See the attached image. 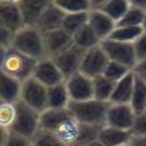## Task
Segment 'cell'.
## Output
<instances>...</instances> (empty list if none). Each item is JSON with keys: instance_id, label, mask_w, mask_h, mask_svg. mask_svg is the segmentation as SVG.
I'll return each instance as SVG.
<instances>
[{"instance_id": "cell-1", "label": "cell", "mask_w": 146, "mask_h": 146, "mask_svg": "<svg viewBox=\"0 0 146 146\" xmlns=\"http://www.w3.org/2000/svg\"><path fill=\"white\" fill-rule=\"evenodd\" d=\"M40 128L55 133L67 146H85L98 140L102 127L80 123L69 108H47L40 113Z\"/></svg>"}, {"instance_id": "cell-2", "label": "cell", "mask_w": 146, "mask_h": 146, "mask_svg": "<svg viewBox=\"0 0 146 146\" xmlns=\"http://www.w3.org/2000/svg\"><path fill=\"white\" fill-rule=\"evenodd\" d=\"M0 56H1L0 72L16 77V78L21 80L22 82L33 77L35 65L38 63L36 59L18 51L12 46L8 48L0 47Z\"/></svg>"}, {"instance_id": "cell-3", "label": "cell", "mask_w": 146, "mask_h": 146, "mask_svg": "<svg viewBox=\"0 0 146 146\" xmlns=\"http://www.w3.org/2000/svg\"><path fill=\"white\" fill-rule=\"evenodd\" d=\"M108 106L110 102L91 98L88 100H70L68 108L80 123L104 127Z\"/></svg>"}, {"instance_id": "cell-4", "label": "cell", "mask_w": 146, "mask_h": 146, "mask_svg": "<svg viewBox=\"0 0 146 146\" xmlns=\"http://www.w3.org/2000/svg\"><path fill=\"white\" fill-rule=\"evenodd\" d=\"M12 47L36 60L47 56L43 33L33 25H25L22 29L15 33Z\"/></svg>"}, {"instance_id": "cell-5", "label": "cell", "mask_w": 146, "mask_h": 146, "mask_svg": "<svg viewBox=\"0 0 146 146\" xmlns=\"http://www.w3.org/2000/svg\"><path fill=\"white\" fill-rule=\"evenodd\" d=\"M16 106V119L11 125V131L22 136L33 138L34 134L40 128V112L25 103L22 99L17 100Z\"/></svg>"}, {"instance_id": "cell-6", "label": "cell", "mask_w": 146, "mask_h": 146, "mask_svg": "<svg viewBox=\"0 0 146 146\" xmlns=\"http://www.w3.org/2000/svg\"><path fill=\"white\" fill-rule=\"evenodd\" d=\"M100 46L107 54L110 60L125 64L129 68L134 69L137 64V56L133 43L120 42V40H115L111 38H106L100 42Z\"/></svg>"}, {"instance_id": "cell-7", "label": "cell", "mask_w": 146, "mask_h": 146, "mask_svg": "<svg viewBox=\"0 0 146 146\" xmlns=\"http://www.w3.org/2000/svg\"><path fill=\"white\" fill-rule=\"evenodd\" d=\"M47 90H48V88L46 85H43L42 82H39L34 77H30L22 82L21 99L30 107H33L34 110L42 113L44 110L48 108Z\"/></svg>"}, {"instance_id": "cell-8", "label": "cell", "mask_w": 146, "mask_h": 146, "mask_svg": "<svg viewBox=\"0 0 146 146\" xmlns=\"http://www.w3.org/2000/svg\"><path fill=\"white\" fill-rule=\"evenodd\" d=\"M134 110L131 103H111L110 102L106 116V125L119 129L131 131L136 120Z\"/></svg>"}, {"instance_id": "cell-9", "label": "cell", "mask_w": 146, "mask_h": 146, "mask_svg": "<svg viewBox=\"0 0 146 146\" xmlns=\"http://www.w3.org/2000/svg\"><path fill=\"white\" fill-rule=\"evenodd\" d=\"M108 61V56H107V54L104 52V50L102 48V46L99 43L98 46L91 47V48L85 51L80 72H82L84 74L91 77V78H94L97 76L103 74Z\"/></svg>"}, {"instance_id": "cell-10", "label": "cell", "mask_w": 146, "mask_h": 146, "mask_svg": "<svg viewBox=\"0 0 146 146\" xmlns=\"http://www.w3.org/2000/svg\"><path fill=\"white\" fill-rule=\"evenodd\" d=\"M85 51L86 50L81 48V47H78L77 44L73 43L68 48H65L64 51H61L60 54H58L56 56L52 58L55 60V63L58 64V67L60 68L61 73L64 74L65 78L80 70Z\"/></svg>"}, {"instance_id": "cell-11", "label": "cell", "mask_w": 146, "mask_h": 146, "mask_svg": "<svg viewBox=\"0 0 146 146\" xmlns=\"http://www.w3.org/2000/svg\"><path fill=\"white\" fill-rule=\"evenodd\" d=\"M70 100H88L94 98L93 78L82 72H76L65 78Z\"/></svg>"}, {"instance_id": "cell-12", "label": "cell", "mask_w": 146, "mask_h": 146, "mask_svg": "<svg viewBox=\"0 0 146 146\" xmlns=\"http://www.w3.org/2000/svg\"><path fill=\"white\" fill-rule=\"evenodd\" d=\"M33 77L36 78L39 82H42L47 88L65 81V77L61 73L60 68L58 67V64L55 63L54 59L50 58V56H46V58H42L38 60L33 73Z\"/></svg>"}, {"instance_id": "cell-13", "label": "cell", "mask_w": 146, "mask_h": 146, "mask_svg": "<svg viewBox=\"0 0 146 146\" xmlns=\"http://www.w3.org/2000/svg\"><path fill=\"white\" fill-rule=\"evenodd\" d=\"M43 36H44L46 54L50 58L56 56L58 54H60L61 51L73 44V35L63 27L46 31L43 33Z\"/></svg>"}, {"instance_id": "cell-14", "label": "cell", "mask_w": 146, "mask_h": 146, "mask_svg": "<svg viewBox=\"0 0 146 146\" xmlns=\"http://www.w3.org/2000/svg\"><path fill=\"white\" fill-rule=\"evenodd\" d=\"M88 24L91 26V29L95 31L99 36L100 42L111 35L113 29L116 27V21L111 18L106 12H103L100 8H93L89 11V20Z\"/></svg>"}, {"instance_id": "cell-15", "label": "cell", "mask_w": 146, "mask_h": 146, "mask_svg": "<svg viewBox=\"0 0 146 146\" xmlns=\"http://www.w3.org/2000/svg\"><path fill=\"white\" fill-rule=\"evenodd\" d=\"M0 26L17 33L25 26L22 12L18 3H3L0 1Z\"/></svg>"}, {"instance_id": "cell-16", "label": "cell", "mask_w": 146, "mask_h": 146, "mask_svg": "<svg viewBox=\"0 0 146 146\" xmlns=\"http://www.w3.org/2000/svg\"><path fill=\"white\" fill-rule=\"evenodd\" d=\"M64 17H65V12H64L60 7H58L52 1V3L44 9V12H43L42 16L39 17V20H38L35 26L38 27L42 33H46V31H50V30H55V29H59V27L63 26Z\"/></svg>"}, {"instance_id": "cell-17", "label": "cell", "mask_w": 146, "mask_h": 146, "mask_svg": "<svg viewBox=\"0 0 146 146\" xmlns=\"http://www.w3.org/2000/svg\"><path fill=\"white\" fill-rule=\"evenodd\" d=\"M22 81L1 72L0 76V102L16 103L21 99Z\"/></svg>"}, {"instance_id": "cell-18", "label": "cell", "mask_w": 146, "mask_h": 146, "mask_svg": "<svg viewBox=\"0 0 146 146\" xmlns=\"http://www.w3.org/2000/svg\"><path fill=\"white\" fill-rule=\"evenodd\" d=\"M134 80H136V72L134 69H132L123 78L116 81L110 102L111 103H131V98L134 89Z\"/></svg>"}, {"instance_id": "cell-19", "label": "cell", "mask_w": 146, "mask_h": 146, "mask_svg": "<svg viewBox=\"0 0 146 146\" xmlns=\"http://www.w3.org/2000/svg\"><path fill=\"white\" fill-rule=\"evenodd\" d=\"M54 0H20L18 5L22 12L25 25L35 26L39 17L44 12V9L52 3Z\"/></svg>"}, {"instance_id": "cell-20", "label": "cell", "mask_w": 146, "mask_h": 146, "mask_svg": "<svg viewBox=\"0 0 146 146\" xmlns=\"http://www.w3.org/2000/svg\"><path fill=\"white\" fill-rule=\"evenodd\" d=\"M131 137H132L131 131L104 125V127L100 128L99 134H98V140L104 146H119L129 142Z\"/></svg>"}, {"instance_id": "cell-21", "label": "cell", "mask_w": 146, "mask_h": 146, "mask_svg": "<svg viewBox=\"0 0 146 146\" xmlns=\"http://www.w3.org/2000/svg\"><path fill=\"white\" fill-rule=\"evenodd\" d=\"M70 97L67 89L65 81L50 86L47 90V104L48 108H68Z\"/></svg>"}, {"instance_id": "cell-22", "label": "cell", "mask_w": 146, "mask_h": 146, "mask_svg": "<svg viewBox=\"0 0 146 146\" xmlns=\"http://www.w3.org/2000/svg\"><path fill=\"white\" fill-rule=\"evenodd\" d=\"M131 106L136 113L145 112L146 108V81L138 73H136L134 89L131 98Z\"/></svg>"}, {"instance_id": "cell-23", "label": "cell", "mask_w": 146, "mask_h": 146, "mask_svg": "<svg viewBox=\"0 0 146 146\" xmlns=\"http://www.w3.org/2000/svg\"><path fill=\"white\" fill-rule=\"evenodd\" d=\"M73 43L84 50H89L91 47H95V46L99 44L100 39L95 34V31L91 29L90 25L86 24L73 34Z\"/></svg>"}, {"instance_id": "cell-24", "label": "cell", "mask_w": 146, "mask_h": 146, "mask_svg": "<svg viewBox=\"0 0 146 146\" xmlns=\"http://www.w3.org/2000/svg\"><path fill=\"white\" fill-rule=\"evenodd\" d=\"M115 81L110 80L104 74H100L93 78V86H94V98L99 100H106L110 102V98L112 95L113 88H115Z\"/></svg>"}, {"instance_id": "cell-25", "label": "cell", "mask_w": 146, "mask_h": 146, "mask_svg": "<svg viewBox=\"0 0 146 146\" xmlns=\"http://www.w3.org/2000/svg\"><path fill=\"white\" fill-rule=\"evenodd\" d=\"M145 31L143 26H117L113 29L111 35L108 38L115 40H120V42H129L134 43L136 39L141 34Z\"/></svg>"}, {"instance_id": "cell-26", "label": "cell", "mask_w": 146, "mask_h": 146, "mask_svg": "<svg viewBox=\"0 0 146 146\" xmlns=\"http://www.w3.org/2000/svg\"><path fill=\"white\" fill-rule=\"evenodd\" d=\"M1 132V145L0 146H33V140L30 137L15 133L9 128L0 127Z\"/></svg>"}, {"instance_id": "cell-27", "label": "cell", "mask_w": 146, "mask_h": 146, "mask_svg": "<svg viewBox=\"0 0 146 146\" xmlns=\"http://www.w3.org/2000/svg\"><path fill=\"white\" fill-rule=\"evenodd\" d=\"M89 20V12H74V13H65L63 21V29L73 34L76 33L77 30H80L84 25L88 24Z\"/></svg>"}, {"instance_id": "cell-28", "label": "cell", "mask_w": 146, "mask_h": 146, "mask_svg": "<svg viewBox=\"0 0 146 146\" xmlns=\"http://www.w3.org/2000/svg\"><path fill=\"white\" fill-rule=\"evenodd\" d=\"M131 8L129 0H108L106 4L100 7V9L106 12L111 18H113L116 22L128 12Z\"/></svg>"}, {"instance_id": "cell-29", "label": "cell", "mask_w": 146, "mask_h": 146, "mask_svg": "<svg viewBox=\"0 0 146 146\" xmlns=\"http://www.w3.org/2000/svg\"><path fill=\"white\" fill-rule=\"evenodd\" d=\"M145 12L146 9L131 5L128 12L116 22V25L117 26H142L145 21Z\"/></svg>"}, {"instance_id": "cell-30", "label": "cell", "mask_w": 146, "mask_h": 146, "mask_svg": "<svg viewBox=\"0 0 146 146\" xmlns=\"http://www.w3.org/2000/svg\"><path fill=\"white\" fill-rule=\"evenodd\" d=\"M33 146H67L55 133L39 128V131L34 134Z\"/></svg>"}, {"instance_id": "cell-31", "label": "cell", "mask_w": 146, "mask_h": 146, "mask_svg": "<svg viewBox=\"0 0 146 146\" xmlns=\"http://www.w3.org/2000/svg\"><path fill=\"white\" fill-rule=\"evenodd\" d=\"M54 3L60 7L65 13L89 12L93 9L90 0H54Z\"/></svg>"}, {"instance_id": "cell-32", "label": "cell", "mask_w": 146, "mask_h": 146, "mask_svg": "<svg viewBox=\"0 0 146 146\" xmlns=\"http://www.w3.org/2000/svg\"><path fill=\"white\" fill-rule=\"evenodd\" d=\"M132 68H129L128 65L125 64H121V63H117V61H113V60H110L108 64H107L106 69H104V76L108 77L110 80L112 81H119L120 78L127 74L128 72H131Z\"/></svg>"}, {"instance_id": "cell-33", "label": "cell", "mask_w": 146, "mask_h": 146, "mask_svg": "<svg viewBox=\"0 0 146 146\" xmlns=\"http://www.w3.org/2000/svg\"><path fill=\"white\" fill-rule=\"evenodd\" d=\"M16 119V106L15 103L0 102V127L11 128Z\"/></svg>"}, {"instance_id": "cell-34", "label": "cell", "mask_w": 146, "mask_h": 146, "mask_svg": "<svg viewBox=\"0 0 146 146\" xmlns=\"http://www.w3.org/2000/svg\"><path fill=\"white\" fill-rule=\"evenodd\" d=\"M132 134H142L146 136V112L137 113L134 124L131 129Z\"/></svg>"}, {"instance_id": "cell-35", "label": "cell", "mask_w": 146, "mask_h": 146, "mask_svg": "<svg viewBox=\"0 0 146 146\" xmlns=\"http://www.w3.org/2000/svg\"><path fill=\"white\" fill-rule=\"evenodd\" d=\"M133 44H134V50H136L137 63H138L140 60L146 58V31H143V33L137 38Z\"/></svg>"}, {"instance_id": "cell-36", "label": "cell", "mask_w": 146, "mask_h": 146, "mask_svg": "<svg viewBox=\"0 0 146 146\" xmlns=\"http://www.w3.org/2000/svg\"><path fill=\"white\" fill-rule=\"evenodd\" d=\"M13 36H15V31L9 30L4 26H0V47L3 48H8L12 46Z\"/></svg>"}, {"instance_id": "cell-37", "label": "cell", "mask_w": 146, "mask_h": 146, "mask_svg": "<svg viewBox=\"0 0 146 146\" xmlns=\"http://www.w3.org/2000/svg\"><path fill=\"white\" fill-rule=\"evenodd\" d=\"M129 143H131V146H146V136H142V134H132Z\"/></svg>"}, {"instance_id": "cell-38", "label": "cell", "mask_w": 146, "mask_h": 146, "mask_svg": "<svg viewBox=\"0 0 146 146\" xmlns=\"http://www.w3.org/2000/svg\"><path fill=\"white\" fill-rule=\"evenodd\" d=\"M134 72L140 73V74L146 73V58L142 59V60H140L138 63L136 64V67H134Z\"/></svg>"}, {"instance_id": "cell-39", "label": "cell", "mask_w": 146, "mask_h": 146, "mask_svg": "<svg viewBox=\"0 0 146 146\" xmlns=\"http://www.w3.org/2000/svg\"><path fill=\"white\" fill-rule=\"evenodd\" d=\"M129 3L133 7H138V8L146 9V0H129Z\"/></svg>"}, {"instance_id": "cell-40", "label": "cell", "mask_w": 146, "mask_h": 146, "mask_svg": "<svg viewBox=\"0 0 146 146\" xmlns=\"http://www.w3.org/2000/svg\"><path fill=\"white\" fill-rule=\"evenodd\" d=\"M91 1V8H100V7L106 4L108 0H90Z\"/></svg>"}, {"instance_id": "cell-41", "label": "cell", "mask_w": 146, "mask_h": 146, "mask_svg": "<svg viewBox=\"0 0 146 146\" xmlns=\"http://www.w3.org/2000/svg\"><path fill=\"white\" fill-rule=\"evenodd\" d=\"M85 146H104V145H103L102 142H100L99 140H94V141H91V142L86 143Z\"/></svg>"}, {"instance_id": "cell-42", "label": "cell", "mask_w": 146, "mask_h": 146, "mask_svg": "<svg viewBox=\"0 0 146 146\" xmlns=\"http://www.w3.org/2000/svg\"><path fill=\"white\" fill-rule=\"evenodd\" d=\"M0 1H3V3H18L20 0H0Z\"/></svg>"}, {"instance_id": "cell-43", "label": "cell", "mask_w": 146, "mask_h": 146, "mask_svg": "<svg viewBox=\"0 0 146 146\" xmlns=\"http://www.w3.org/2000/svg\"><path fill=\"white\" fill-rule=\"evenodd\" d=\"M143 29H145V31H146V12H145V21H143Z\"/></svg>"}, {"instance_id": "cell-44", "label": "cell", "mask_w": 146, "mask_h": 146, "mask_svg": "<svg viewBox=\"0 0 146 146\" xmlns=\"http://www.w3.org/2000/svg\"><path fill=\"white\" fill-rule=\"evenodd\" d=\"M119 146H131V143L127 142V143H123V145H119Z\"/></svg>"}, {"instance_id": "cell-45", "label": "cell", "mask_w": 146, "mask_h": 146, "mask_svg": "<svg viewBox=\"0 0 146 146\" xmlns=\"http://www.w3.org/2000/svg\"><path fill=\"white\" fill-rule=\"evenodd\" d=\"M138 74H140V73H138ZM141 76H142V77H143V80H145V81H146V73H142Z\"/></svg>"}, {"instance_id": "cell-46", "label": "cell", "mask_w": 146, "mask_h": 146, "mask_svg": "<svg viewBox=\"0 0 146 146\" xmlns=\"http://www.w3.org/2000/svg\"><path fill=\"white\" fill-rule=\"evenodd\" d=\"M145 112H146V108H145Z\"/></svg>"}]
</instances>
